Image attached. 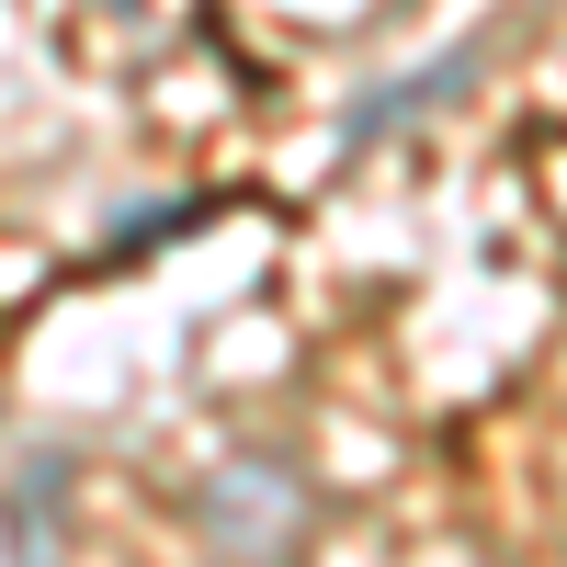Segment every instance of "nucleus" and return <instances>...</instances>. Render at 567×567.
I'll list each match as a JSON object with an SVG mask.
<instances>
[{"label": "nucleus", "mask_w": 567, "mask_h": 567, "mask_svg": "<svg viewBox=\"0 0 567 567\" xmlns=\"http://www.w3.org/2000/svg\"><path fill=\"white\" fill-rule=\"evenodd\" d=\"M307 477L296 465H272V454H239V465H216L205 477V499H194V523L239 556V567H284L296 556V534H307Z\"/></svg>", "instance_id": "obj_1"}, {"label": "nucleus", "mask_w": 567, "mask_h": 567, "mask_svg": "<svg viewBox=\"0 0 567 567\" xmlns=\"http://www.w3.org/2000/svg\"><path fill=\"white\" fill-rule=\"evenodd\" d=\"M69 443H12V567H58L69 556Z\"/></svg>", "instance_id": "obj_2"}, {"label": "nucleus", "mask_w": 567, "mask_h": 567, "mask_svg": "<svg viewBox=\"0 0 567 567\" xmlns=\"http://www.w3.org/2000/svg\"><path fill=\"white\" fill-rule=\"evenodd\" d=\"M477 69H488V45H454V58H432L420 80H386V91H363V103H352V148H374V136L420 125L432 103H454V91H477Z\"/></svg>", "instance_id": "obj_3"}, {"label": "nucleus", "mask_w": 567, "mask_h": 567, "mask_svg": "<svg viewBox=\"0 0 567 567\" xmlns=\"http://www.w3.org/2000/svg\"><path fill=\"white\" fill-rule=\"evenodd\" d=\"M205 216H216V194H182V205H136V216L114 227V239H103V250H91V272H114V261H148L159 239H194V227H205Z\"/></svg>", "instance_id": "obj_4"}]
</instances>
